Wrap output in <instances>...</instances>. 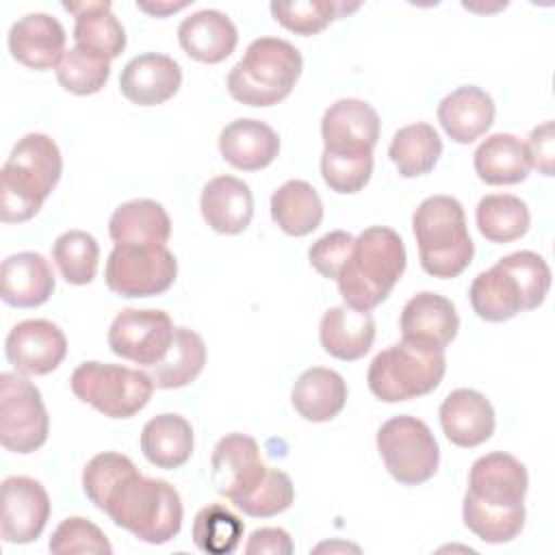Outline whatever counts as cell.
I'll return each instance as SVG.
<instances>
[{
    "label": "cell",
    "instance_id": "obj_1",
    "mask_svg": "<svg viewBox=\"0 0 555 555\" xmlns=\"http://www.w3.org/2000/svg\"><path fill=\"white\" fill-rule=\"evenodd\" d=\"M529 475L520 460L494 451L473 462L462 503L464 525L488 544L512 542L525 527Z\"/></svg>",
    "mask_w": 555,
    "mask_h": 555
},
{
    "label": "cell",
    "instance_id": "obj_2",
    "mask_svg": "<svg viewBox=\"0 0 555 555\" xmlns=\"http://www.w3.org/2000/svg\"><path fill=\"white\" fill-rule=\"evenodd\" d=\"M405 258V245L392 228L371 225L362 230L336 278L343 301L366 312L377 308L401 280Z\"/></svg>",
    "mask_w": 555,
    "mask_h": 555
},
{
    "label": "cell",
    "instance_id": "obj_3",
    "mask_svg": "<svg viewBox=\"0 0 555 555\" xmlns=\"http://www.w3.org/2000/svg\"><path fill=\"white\" fill-rule=\"evenodd\" d=\"M63 173L59 145L43 132L24 134L2 165L0 219L24 223L33 219Z\"/></svg>",
    "mask_w": 555,
    "mask_h": 555
},
{
    "label": "cell",
    "instance_id": "obj_4",
    "mask_svg": "<svg viewBox=\"0 0 555 555\" xmlns=\"http://www.w3.org/2000/svg\"><path fill=\"white\" fill-rule=\"evenodd\" d=\"M104 514L147 544H165L182 529V501L178 490L139 470L128 475L106 501Z\"/></svg>",
    "mask_w": 555,
    "mask_h": 555
},
{
    "label": "cell",
    "instance_id": "obj_5",
    "mask_svg": "<svg viewBox=\"0 0 555 555\" xmlns=\"http://www.w3.org/2000/svg\"><path fill=\"white\" fill-rule=\"evenodd\" d=\"M412 230L425 273L451 280L468 269L475 245L466 228L464 208L455 197L431 195L423 199L414 210Z\"/></svg>",
    "mask_w": 555,
    "mask_h": 555
},
{
    "label": "cell",
    "instance_id": "obj_6",
    "mask_svg": "<svg viewBox=\"0 0 555 555\" xmlns=\"http://www.w3.org/2000/svg\"><path fill=\"white\" fill-rule=\"evenodd\" d=\"M301 67L304 59L291 41L254 39L228 74V93L245 106H273L291 95Z\"/></svg>",
    "mask_w": 555,
    "mask_h": 555
},
{
    "label": "cell",
    "instance_id": "obj_7",
    "mask_svg": "<svg viewBox=\"0 0 555 555\" xmlns=\"http://www.w3.org/2000/svg\"><path fill=\"white\" fill-rule=\"evenodd\" d=\"M444 373L447 358L442 349L401 338L373 358L366 384L377 399L399 403L434 392Z\"/></svg>",
    "mask_w": 555,
    "mask_h": 555
},
{
    "label": "cell",
    "instance_id": "obj_8",
    "mask_svg": "<svg viewBox=\"0 0 555 555\" xmlns=\"http://www.w3.org/2000/svg\"><path fill=\"white\" fill-rule=\"evenodd\" d=\"M69 386L82 403L93 405L108 418L134 416L147 405L156 388L145 371L95 360L78 364Z\"/></svg>",
    "mask_w": 555,
    "mask_h": 555
},
{
    "label": "cell",
    "instance_id": "obj_9",
    "mask_svg": "<svg viewBox=\"0 0 555 555\" xmlns=\"http://www.w3.org/2000/svg\"><path fill=\"white\" fill-rule=\"evenodd\" d=\"M377 451L390 477L401 486L429 481L440 464V449L431 429L410 414L392 416L379 427Z\"/></svg>",
    "mask_w": 555,
    "mask_h": 555
},
{
    "label": "cell",
    "instance_id": "obj_10",
    "mask_svg": "<svg viewBox=\"0 0 555 555\" xmlns=\"http://www.w3.org/2000/svg\"><path fill=\"white\" fill-rule=\"evenodd\" d=\"M178 275V260L165 245H115L104 280L119 297H154L167 293Z\"/></svg>",
    "mask_w": 555,
    "mask_h": 555
},
{
    "label": "cell",
    "instance_id": "obj_11",
    "mask_svg": "<svg viewBox=\"0 0 555 555\" xmlns=\"http://www.w3.org/2000/svg\"><path fill=\"white\" fill-rule=\"evenodd\" d=\"M48 410L39 388L20 373L0 375V442L13 453H33L46 444Z\"/></svg>",
    "mask_w": 555,
    "mask_h": 555
},
{
    "label": "cell",
    "instance_id": "obj_12",
    "mask_svg": "<svg viewBox=\"0 0 555 555\" xmlns=\"http://www.w3.org/2000/svg\"><path fill=\"white\" fill-rule=\"evenodd\" d=\"M176 327L165 310H121L108 327V347L115 356L134 364H158L173 340Z\"/></svg>",
    "mask_w": 555,
    "mask_h": 555
},
{
    "label": "cell",
    "instance_id": "obj_13",
    "mask_svg": "<svg viewBox=\"0 0 555 555\" xmlns=\"http://www.w3.org/2000/svg\"><path fill=\"white\" fill-rule=\"evenodd\" d=\"M267 464L260 460L258 442L247 434L223 436L210 457V481L230 503L247 496L264 477Z\"/></svg>",
    "mask_w": 555,
    "mask_h": 555
},
{
    "label": "cell",
    "instance_id": "obj_14",
    "mask_svg": "<svg viewBox=\"0 0 555 555\" xmlns=\"http://www.w3.org/2000/svg\"><path fill=\"white\" fill-rule=\"evenodd\" d=\"M50 518V496L33 477H7L2 481L0 535L7 544L35 542Z\"/></svg>",
    "mask_w": 555,
    "mask_h": 555
},
{
    "label": "cell",
    "instance_id": "obj_15",
    "mask_svg": "<svg viewBox=\"0 0 555 555\" xmlns=\"http://www.w3.org/2000/svg\"><path fill=\"white\" fill-rule=\"evenodd\" d=\"M4 353L17 373L48 375L65 360L67 338L56 323L48 319H28L9 332Z\"/></svg>",
    "mask_w": 555,
    "mask_h": 555
},
{
    "label": "cell",
    "instance_id": "obj_16",
    "mask_svg": "<svg viewBox=\"0 0 555 555\" xmlns=\"http://www.w3.org/2000/svg\"><path fill=\"white\" fill-rule=\"evenodd\" d=\"M65 28L61 22L48 13H28L20 17L9 30V52L11 56L37 72L54 69L65 56Z\"/></svg>",
    "mask_w": 555,
    "mask_h": 555
},
{
    "label": "cell",
    "instance_id": "obj_17",
    "mask_svg": "<svg viewBox=\"0 0 555 555\" xmlns=\"http://www.w3.org/2000/svg\"><path fill=\"white\" fill-rule=\"evenodd\" d=\"M182 85L180 65L158 52H145L126 63L119 76L121 95L137 106H158L171 100Z\"/></svg>",
    "mask_w": 555,
    "mask_h": 555
},
{
    "label": "cell",
    "instance_id": "obj_18",
    "mask_svg": "<svg viewBox=\"0 0 555 555\" xmlns=\"http://www.w3.org/2000/svg\"><path fill=\"white\" fill-rule=\"evenodd\" d=\"M440 427L447 440L462 449H473L494 434L492 403L473 388H457L440 403Z\"/></svg>",
    "mask_w": 555,
    "mask_h": 555
},
{
    "label": "cell",
    "instance_id": "obj_19",
    "mask_svg": "<svg viewBox=\"0 0 555 555\" xmlns=\"http://www.w3.org/2000/svg\"><path fill=\"white\" fill-rule=\"evenodd\" d=\"M399 327L401 338L444 351L447 345H451V340L457 336L460 317L451 299L423 291L403 306Z\"/></svg>",
    "mask_w": 555,
    "mask_h": 555
},
{
    "label": "cell",
    "instance_id": "obj_20",
    "mask_svg": "<svg viewBox=\"0 0 555 555\" xmlns=\"http://www.w3.org/2000/svg\"><path fill=\"white\" fill-rule=\"evenodd\" d=\"M321 137L325 150H373L379 139V115L364 100H336L323 113Z\"/></svg>",
    "mask_w": 555,
    "mask_h": 555
},
{
    "label": "cell",
    "instance_id": "obj_21",
    "mask_svg": "<svg viewBox=\"0 0 555 555\" xmlns=\"http://www.w3.org/2000/svg\"><path fill=\"white\" fill-rule=\"evenodd\" d=\"M494 100L475 85H464L444 95L438 104V121L455 143H473L494 124Z\"/></svg>",
    "mask_w": 555,
    "mask_h": 555
},
{
    "label": "cell",
    "instance_id": "obj_22",
    "mask_svg": "<svg viewBox=\"0 0 555 555\" xmlns=\"http://www.w3.org/2000/svg\"><path fill=\"white\" fill-rule=\"evenodd\" d=\"M54 291V273L37 251H20L0 267V297L13 308L43 306Z\"/></svg>",
    "mask_w": 555,
    "mask_h": 555
},
{
    "label": "cell",
    "instance_id": "obj_23",
    "mask_svg": "<svg viewBox=\"0 0 555 555\" xmlns=\"http://www.w3.org/2000/svg\"><path fill=\"white\" fill-rule=\"evenodd\" d=\"M178 41L191 59L215 65L234 52L238 30L225 13L217 9H202L180 22Z\"/></svg>",
    "mask_w": 555,
    "mask_h": 555
},
{
    "label": "cell",
    "instance_id": "obj_24",
    "mask_svg": "<svg viewBox=\"0 0 555 555\" xmlns=\"http://www.w3.org/2000/svg\"><path fill=\"white\" fill-rule=\"evenodd\" d=\"M219 152L232 167L258 171L278 158L280 137L260 119H234L219 134Z\"/></svg>",
    "mask_w": 555,
    "mask_h": 555
},
{
    "label": "cell",
    "instance_id": "obj_25",
    "mask_svg": "<svg viewBox=\"0 0 555 555\" xmlns=\"http://www.w3.org/2000/svg\"><path fill=\"white\" fill-rule=\"evenodd\" d=\"M199 208L204 221L219 234H241L254 217V195L234 176H217L202 189Z\"/></svg>",
    "mask_w": 555,
    "mask_h": 555
},
{
    "label": "cell",
    "instance_id": "obj_26",
    "mask_svg": "<svg viewBox=\"0 0 555 555\" xmlns=\"http://www.w3.org/2000/svg\"><path fill=\"white\" fill-rule=\"evenodd\" d=\"M321 347L336 360L353 362L364 358L375 340V321L371 312L347 304L330 308L319 325Z\"/></svg>",
    "mask_w": 555,
    "mask_h": 555
},
{
    "label": "cell",
    "instance_id": "obj_27",
    "mask_svg": "<svg viewBox=\"0 0 555 555\" xmlns=\"http://www.w3.org/2000/svg\"><path fill=\"white\" fill-rule=\"evenodd\" d=\"M291 401L304 421L327 423L343 412L347 403V384L336 371L312 366L297 377Z\"/></svg>",
    "mask_w": 555,
    "mask_h": 555
},
{
    "label": "cell",
    "instance_id": "obj_28",
    "mask_svg": "<svg viewBox=\"0 0 555 555\" xmlns=\"http://www.w3.org/2000/svg\"><path fill=\"white\" fill-rule=\"evenodd\" d=\"M108 234L115 245H165L171 236V219L154 199H130L111 215Z\"/></svg>",
    "mask_w": 555,
    "mask_h": 555
},
{
    "label": "cell",
    "instance_id": "obj_29",
    "mask_svg": "<svg viewBox=\"0 0 555 555\" xmlns=\"http://www.w3.org/2000/svg\"><path fill=\"white\" fill-rule=\"evenodd\" d=\"M473 165L479 180L492 186L518 184L531 171L527 145L509 132H496L483 139L473 154Z\"/></svg>",
    "mask_w": 555,
    "mask_h": 555
},
{
    "label": "cell",
    "instance_id": "obj_30",
    "mask_svg": "<svg viewBox=\"0 0 555 555\" xmlns=\"http://www.w3.org/2000/svg\"><path fill=\"white\" fill-rule=\"evenodd\" d=\"M63 9L76 17V46L102 54L108 61L117 59L126 48V30L113 15L111 2H63Z\"/></svg>",
    "mask_w": 555,
    "mask_h": 555
},
{
    "label": "cell",
    "instance_id": "obj_31",
    "mask_svg": "<svg viewBox=\"0 0 555 555\" xmlns=\"http://www.w3.org/2000/svg\"><path fill=\"white\" fill-rule=\"evenodd\" d=\"M141 451L163 470L180 468L193 453V427L180 414H158L141 429Z\"/></svg>",
    "mask_w": 555,
    "mask_h": 555
},
{
    "label": "cell",
    "instance_id": "obj_32",
    "mask_svg": "<svg viewBox=\"0 0 555 555\" xmlns=\"http://www.w3.org/2000/svg\"><path fill=\"white\" fill-rule=\"evenodd\" d=\"M271 219L288 236H306L323 221V202L306 180H288L271 195Z\"/></svg>",
    "mask_w": 555,
    "mask_h": 555
},
{
    "label": "cell",
    "instance_id": "obj_33",
    "mask_svg": "<svg viewBox=\"0 0 555 555\" xmlns=\"http://www.w3.org/2000/svg\"><path fill=\"white\" fill-rule=\"evenodd\" d=\"M206 364V343L204 338L189 330V327H176L171 347L167 356L154 364L147 366V375L152 377L156 388H182L197 379V375L204 371Z\"/></svg>",
    "mask_w": 555,
    "mask_h": 555
},
{
    "label": "cell",
    "instance_id": "obj_34",
    "mask_svg": "<svg viewBox=\"0 0 555 555\" xmlns=\"http://www.w3.org/2000/svg\"><path fill=\"white\" fill-rule=\"evenodd\" d=\"M442 154V139L431 124L416 121L395 132L388 156L403 178L429 173Z\"/></svg>",
    "mask_w": 555,
    "mask_h": 555
},
{
    "label": "cell",
    "instance_id": "obj_35",
    "mask_svg": "<svg viewBox=\"0 0 555 555\" xmlns=\"http://www.w3.org/2000/svg\"><path fill=\"white\" fill-rule=\"evenodd\" d=\"M468 297L475 314L490 323L509 321L522 310L520 291L514 278L499 264L473 280Z\"/></svg>",
    "mask_w": 555,
    "mask_h": 555
},
{
    "label": "cell",
    "instance_id": "obj_36",
    "mask_svg": "<svg viewBox=\"0 0 555 555\" xmlns=\"http://www.w3.org/2000/svg\"><path fill=\"white\" fill-rule=\"evenodd\" d=\"M477 228L490 243H512L527 234L531 215L527 204L509 193L486 195L475 210Z\"/></svg>",
    "mask_w": 555,
    "mask_h": 555
},
{
    "label": "cell",
    "instance_id": "obj_37",
    "mask_svg": "<svg viewBox=\"0 0 555 555\" xmlns=\"http://www.w3.org/2000/svg\"><path fill=\"white\" fill-rule=\"evenodd\" d=\"M52 258L67 284L85 286L98 273L100 245L89 232L69 230L54 241Z\"/></svg>",
    "mask_w": 555,
    "mask_h": 555
},
{
    "label": "cell",
    "instance_id": "obj_38",
    "mask_svg": "<svg viewBox=\"0 0 555 555\" xmlns=\"http://www.w3.org/2000/svg\"><path fill=\"white\" fill-rule=\"evenodd\" d=\"M360 4L347 2H312V0H295V2H271V15L278 24L286 30L310 37L321 33L334 20L345 17L347 13L356 11Z\"/></svg>",
    "mask_w": 555,
    "mask_h": 555
},
{
    "label": "cell",
    "instance_id": "obj_39",
    "mask_svg": "<svg viewBox=\"0 0 555 555\" xmlns=\"http://www.w3.org/2000/svg\"><path fill=\"white\" fill-rule=\"evenodd\" d=\"M243 520L219 503L202 507L193 520V542L210 555L232 553L243 538Z\"/></svg>",
    "mask_w": 555,
    "mask_h": 555
},
{
    "label": "cell",
    "instance_id": "obj_40",
    "mask_svg": "<svg viewBox=\"0 0 555 555\" xmlns=\"http://www.w3.org/2000/svg\"><path fill=\"white\" fill-rule=\"evenodd\" d=\"M373 173V150H325L321 154L323 182L343 195L362 191Z\"/></svg>",
    "mask_w": 555,
    "mask_h": 555
},
{
    "label": "cell",
    "instance_id": "obj_41",
    "mask_svg": "<svg viewBox=\"0 0 555 555\" xmlns=\"http://www.w3.org/2000/svg\"><path fill=\"white\" fill-rule=\"evenodd\" d=\"M108 76L111 61L80 46L69 48L56 67L59 85L74 95H93L102 91Z\"/></svg>",
    "mask_w": 555,
    "mask_h": 555
},
{
    "label": "cell",
    "instance_id": "obj_42",
    "mask_svg": "<svg viewBox=\"0 0 555 555\" xmlns=\"http://www.w3.org/2000/svg\"><path fill=\"white\" fill-rule=\"evenodd\" d=\"M496 264L514 278L520 291L522 310H535L542 306L551 288V269L540 254L522 249L501 258Z\"/></svg>",
    "mask_w": 555,
    "mask_h": 555
},
{
    "label": "cell",
    "instance_id": "obj_43",
    "mask_svg": "<svg viewBox=\"0 0 555 555\" xmlns=\"http://www.w3.org/2000/svg\"><path fill=\"white\" fill-rule=\"evenodd\" d=\"M134 470H137V466L132 464V460L121 453H115V451L98 453L87 462V466L82 470V490H85L87 499L100 512H104L111 494Z\"/></svg>",
    "mask_w": 555,
    "mask_h": 555
},
{
    "label": "cell",
    "instance_id": "obj_44",
    "mask_svg": "<svg viewBox=\"0 0 555 555\" xmlns=\"http://www.w3.org/2000/svg\"><path fill=\"white\" fill-rule=\"evenodd\" d=\"M295 486L280 468H267L262 481L243 499L232 503L236 509L251 518H271L293 505Z\"/></svg>",
    "mask_w": 555,
    "mask_h": 555
},
{
    "label": "cell",
    "instance_id": "obj_45",
    "mask_svg": "<svg viewBox=\"0 0 555 555\" xmlns=\"http://www.w3.org/2000/svg\"><path fill=\"white\" fill-rule=\"evenodd\" d=\"M48 548L56 555L65 553H95V555H111L113 546L106 540L104 531L82 516H69L61 520L54 529Z\"/></svg>",
    "mask_w": 555,
    "mask_h": 555
},
{
    "label": "cell",
    "instance_id": "obj_46",
    "mask_svg": "<svg viewBox=\"0 0 555 555\" xmlns=\"http://www.w3.org/2000/svg\"><path fill=\"white\" fill-rule=\"evenodd\" d=\"M353 236L345 230H334L321 236L319 241L312 243L308 249V260L314 267V271L327 280H336L343 264L347 262L351 247H353Z\"/></svg>",
    "mask_w": 555,
    "mask_h": 555
},
{
    "label": "cell",
    "instance_id": "obj_47",
    "mask_svg": "<svg viewBox=\"0 0 555 555\" xmlns=\"http://www.w3.org/2000/svg\"><path fill=\"white\" fill-rule=\"evenodd\" d=\"M527 154L531 160V167H535L542 176H553L555 167V132H553V121H544L535 126L529 134Z\"/></svg>",
    "mask_w": 555,
    "mask_h": 555
},
{
    "label": "cell",
    "instance_id": "obj_48",
    "mask_svg": "<svg viewBox=\"0 0 555 555\" xmlns=\"http://www.w3.org/2000/svg\"><path fill=\"white\" fill-rule=\"evenodd\" d=\"M245 553L247 555H291L293 553V540L291 535L280 529V527H262V529H256L247 544H245Z\"/></svg>",
    "mask_w": 555,
    "mask_h": 555
},
{
    "label": "cell",
    "instance_id": "obj_49",
    "mask_svg": "<svg viewBox=\"0 0 555 555\" xmlns=\"http://www.w3.org/2000/svg\"><path fill=\"white\" fill-rule=\"evenodd\" d=\"M189 2H137V9L139 11H145L150 15H156V17H165L169 13H176V11H182L186 9Z\"/></svg>",
    "mask_w": 555,
    "mask_h": 555
},
{
    "label": "cell",
    "instance_id": "obj_50",
    "mask_svg": "<svg viewBox=\"0 0 555 555\" xmlns=\"http://www.w3.org/2000/svg\"><path fill=\"white\" fill-rule=\"evenodd\" d=\"M321 548H338V546H330V544H321V546H317V551H321ZM340 548H356V551H358V546H349V544H340Z\"/></svg>",
    "mask_w": 555,
    "mask_h": 555
}]
</instances>
